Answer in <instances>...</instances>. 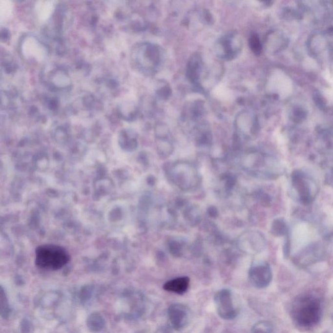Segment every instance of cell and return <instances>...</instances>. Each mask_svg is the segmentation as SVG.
<instances>
[{
	"label": "cell",
	"mask_w": 333,
	"mask_h": 333,
	"mask_svg": "<svg viewBox=\"0 0 333 333\" xmlns=\"http://www.w3.org/2000/svg\"><path fill=\"white\" fill-rule=\"evenodd\" d=\"M242 166L252 175L263 179H275L282 174L279 162L266 154L252 152L242 158Z\"/></svg>",
	"instance_id": "1"
},
{
	"label": "cell",
	"mask_w": 333,
	"mask_h": 333,
	"mask_svg": "<svg viewBox=\"0 0 333 333\" xmlns=\"http://www.w3.org/2000/svg\"><path fill=\"white\" fill-rule=\"evenodd\" d=\"M70 260L66 249L55 244L41 245L35 250V264L39 268L58 270L64 267Z\"/></svg>",
	"instance_id": "2"
},
{
	"label": "cell",
	"mask_w": 333,
	"mask_h": 333,
	"mask_svg": "<svg viewBox=\"0 0 333 333\" xmlns=\"http://www.w3.org/2000/svg\"><path fill=\"white\" fill-rule=\"evenodd\" d=\"M291 185L297 201L301 205H311L318 195L319 187L316 180L303 170H293L291 175Z\"/></svg>",
	"instance_id": "3"
},
{
	"label": "cell",
	"mask_w": 333,
	"mask_h": 333,
	"mask_svg": "<svg viewBox=\"0 0 333 333\" xmlns=\"http://www.w3.org/2000/svg\"><path fill=\"white\" fill-rule=\"evenodd\" d=\"M167 175L170 181L182 190L193 189L199 185L200 176L193 164L178 162L168 168Z\"/></svg>",
	"instance_id": "4"
},
{
	"label": "cell",
	"mask_w": 333,
	"mask_h": 333,
	"mask_svg": "<svg viewBox=\"0 0 333 333\" xmlns=\"http://www.w3.org/2000/svg\"><path fill=\"white\" fill-rule=\"evenodd\" d=\"M243 41L236 32L223 35L215 43V52L222 60L231 61L237 58L243 48Z\"/></svg>",
	"instance_id": "5"
},
{
	"label": "cell",
	"mask_w": 333,
	"mask_h": 333,
	"mask_svg": "<svg viewBox=\"0 0 333 333\" xmlns=\"http://www.w3.org/2000/svg\"><path fill=\"white\" fill-rule=\"evenodd\" d=\"M139 62L142 67L148 73L159 70L164 62V51L161 47L153 44H146L141 46Z\"/></svg>",
	"instance_id": "6"
},
{
	"label": "cell",
	"mask_w": 333,
	"mask_h": 333,
	"mask_svg": "<svg viewBox=\"0 0 333 333\" xmlns=\"http://www.w3.org/2000/svg\"><path fill=\"white\" fill-rule=\"evenodd\" d=\"M326 253V248L322 243H312L295 254L293 262L297 266L306 267L322 260Z\"/></svg>",
	"instance_id": "7"
},
{
	"label": "cell",
	"mask_w": 333,
	"mask_h": 333,
	"mask_svg": "<svg viewBox=\"0 0 333 333\" xmlns=\"http://www.w3.org/2000/svg\"><path fill=\"white\" fill-rule=\"evenodd\" d=\"M214 303L217 314L223 320H233L238 316V311L229 290L222 289L217 291L214 295Z\"/></svg>",
	"instance_id": "8"
},
{
	"label": "cell",
	"mask_w": 333,
	"mask_h": 333,
	"mask_svg": "<svg viewBox=\"0 0 333 333\" xmlns=\"http://www.w3.org/2000/svg\"><path fill=\"white\" fill-rule=\"evenodd\" d=\"M320 317V305L316 299H308L302 302L297 313L299 324L305 327L314 326Z\"/></svg>",
	"instance_id": "9"
},
{
	"label": "cell",
	"mask_w": 333,
	"mask_h": 333,
	"mask_svg": "<svg viewBox=\"0 0 333 333\" xmlns=\"http://www.w3.org/2000/svg\"><path fill=\"white\" fill-rule=\"evenodd\" d=\"M239 248L246 252H259L266 247V240L264 235L258 231H249L239 238Z\"/></svg>",
	"instance_id": "10"
},
{
	"label": "cell",
	"mask_w": 333,
	"mask_h": 333,
	"mask_svg": "<svg viewBox=\"0 0 333 333\" xmlns=\"http://www.w3.org/2000/svg\"><path fill=\"white\" fill-rule=\"evenodd\" d=\"M249 277L250 283L258 289L266 288L271 283L272 271L271 267L266 262H261L252 266L250 270Z\"/></svg>",
	"instance_id": "11"
},
{
	"label": "cell",
	"mask_w": 333,
	"mask_h": 333,
	"mask_svg": "<svg viewBox=\"0 0 333 333\" xmlns=\"http://www.w3.org/2000/svg\"><path fill=\"white\" fill-rule=\"evenodd\" d=\"M168 320L175 330H183L187 326L189 320V311L187 307L180 303H174L168 307Z\"/></svg>",
	"instance_id": "12"
},
{
	"label": "cell",
	"mask_w": 333,
	"mask_h": 333,
	"mask_svg": "<svg viewBox=\"0 0 333 333\" xmlns=\"http://www.w3.org/2000/svg\"><path fill=\"white\" fill-rule=\"evenodd\" d=\"M203 68L204 63L201 56L199 54H193L189 58L186 68V76L192 83H199Z\"/></svg>",
	"instance_id": "13"
},
{
	"label": "cell",
	"mask_w": 333,
	"mask_h": 333,
	"mask_svg": "<svg viewBox=\"0 0 333 333\" xmlns=\"http://www.w3.org/2000/svg\"><path fill=\"white\" fill-rule=\"evenodd\" d=\"M236 130L241 135L247 138H250V135L253 134L254 119L250 111H242L237 115L236 121Z\"/></svg>",
	"instance_id": "14"
},
{
	"label": "cell",
	"mask_w": 333,
	"mask_h": 333,
	"mask_svg": "<svg viewBox=\"0 0 333 333\" xmlns=\"http://www.w3.org/2000/svg\"><path fill=\"white\" fill-rule=\"evenodd\" d=\"M190 280L187 277H181L170 280L164 285L165 291L182 295L187 291L189 287Z\"/></svg>",
	"instance_id": "15"
},
{
	"label": "cell",
	"mask_w": 333,
	"mask_h": 333,
	"mask_svg": "<svg viewBox=\"0 0 333 333\" xmlns=\"http://www.w3.org/2000/svg\"><path fill=\"white\" fill-rule=\"evenodd\" d=\"M205 109L204 103L201 101L194 102L185 109V116L190 120H198L203 116Z\"/></svg>",
	"instance_id": "16"
},
{
	"label": "cell",
	"mask_w": 333,
	"mask_h": 333,
	"mask_svg": "<svg viewBox=\"0 0 333 333\" xmlns=\"http://www.w3.org/2000/svg\"><path fill=\"white\" fill-rule=\"evenodd\" d=\"M271 232L274 236L287 237L289 236V228L287 222L283 218L275 219L272 223Z\"/></svg>",
	"instance_id": "17"
},
{
	"label": "cell",
	"mask_w": 333,
	"mask_h": 333,
	"mask_svg": "<svg viewBox=\"0 0 333 333\" xmlns=\"http://www.w3.org/2000/svg\"><path fill=\"white\" fill-rule=\"evenodd\" d=\"M195 140L200 145L208 144L211 140V132L205 124L200 125L195 128Z\"/></svg>",
	"instance_id": "18"
},
{
	"label": "cell",
	"mask_w": 333,
	"mask_h": 333,
	"mask_svg": "<svg viewBox=\"0 0 333 333\" xmlns=\"http://www.w3.org/2000/svg\"><path fill=\"white\" fill-rule=\"evenodd\" d=\"M273 330V325L268 321H260L254 324L250 333H272Z\"/></svg>",
	"instance_id": "19"
},
{
	"label": "cell",
	"mask_w": 333,
	"mask_h": 333,
	"mask_svg": "<svg viewBox=\"0 0 333 333\" xmlns=\"http://www.w3.org/2000/svg\"><path fill=\"white\" fill-rule=\"evenodd\" d=\"M250 46L252 52L256 55H259L262 52V46L258 35L253 33L250 36Z\"/></svg>",
	"instance_id": "20"
},
{
	"label": "cell",
	"mask_w": 333,
	"mask_h": 333,
	"mask_svg": "<svg viewBox=\"0 0 333 333\" xmlns=\"http://www.w3.org/2000/svg\"><path fill=\"white\" fill-rule=\"evenodd\" d=\"M182 245L178 241H172L170 243L169 250L171 253L174 256H180L182 253Z\"/></svg>",
	"instance_id": "21"
},
{
	"label": "cell",
	"mask_w": 333,
	"mask_h": 333,
	"mask_svg": "<svg viewBox=\"0 0 333 333\" xmlns=\"http://www.w3.org/2000/svg\"><path fill=\"white\" fill-rule=\"evenodd\" d=\"M158 94L160 97L162 98V99H168L170 97V95H171V90H170V86L168 84H164L160 88L159 91H158Z\"/></svg>",
	"instance_id": "22"
},
{
	"label": "cell",
	"mask_w": 333,
	"mask_h": 333,
	"mask_svg": "<svg viewBox=\"0 0 333 333\" xmlns=\"http://www.w3.org/2000/svg\"><path fill=\"white\" fill-rule=\"evenodd\" d=\"M155 333H172V331L167 328L158 329Z\"/></svg>",
	"instance_id": "23"
}]
</instances>
